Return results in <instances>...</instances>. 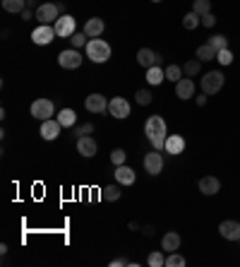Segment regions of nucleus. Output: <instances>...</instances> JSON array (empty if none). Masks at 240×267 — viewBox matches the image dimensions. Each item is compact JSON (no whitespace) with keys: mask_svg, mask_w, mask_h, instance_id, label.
Returning a JSON list of instances; mask_svg holds the SVG:
<instances>
[{"mask_svg":"<svg viewBox=\"0 0 240 267\" xmlns=\"http://www.w3.org/2000/svg\"><path fill=\"white\" fill-rule=\"evenodd\" d=\"M82 53L77 51V48H65V51H60L58 56V65L65 67V70H77V67L82 65Z\"/></svg>","mask_w":240,"mask_h":267,"instance_id":"obj_7","label":"nucleus"},{"mask_svg":"<svg viewBox=\"0 0 240 267\" xmlns=\"http://www.w3.org/2000/svg\"><path fill=\"white\" fill-rule=\"evenodd\" d=\"M125 159H127V154H125V149H113L110 152V162H113V166H123L125 164Z\"/></svg>","mask_w":240,"mask_h":267,"instance_id":"obj_35","label":"nucleus"},{"mask_svg":"<svg viewBox=\"0 0 240 267\" xmlns=\"http://www.w3.org/2000/svg\"><path fill=\"white\" fill-rule=\"evenodd\" d=\"M166 80L168 82H180L182 80V67L180 65H168L166 67Z\"/></svg>","mask_w":240,"mask_h":267,"instance_id":"obj_32","label":"nucleus"},{"mask_svg":"<svg viewBox=\"0 0 240 267\" xmlns=\"http://www.w3.org/2000/svg\"><path fill=\"white\" fill-rule=\"evenodd\" d=\"M221 190V181L216 176H204L199 178V193L204 195H216Z\"/></svg>","mask_w":240,"mask_h":267,"instance_id":"obj_19","label":"nucleus"},{"mask_svg":"<svg viewBox=\"0 0 240 267\" xmlns=\"http://www.w3.org/2000/svg\"><path fill=\"white\" fill-rule=\"evenodd\" d=\"M137 63L142 67H154L161 63V56L156 51H152V48H139L137 51Z\"/></svg>","mask_w":240,"mask_h":267,"instance_id":"obj_15","label":"nucleus"},{"mask_svg":"<svg viewBox=\"0 0 240 267\" xmlns=\"http://www.w3.org/2000/svg\"><path fill=\"white\" fill-rule=\"evenodd\" d=\"M125 265H135V262H130V260H125V258H116L110 262V267H125Z\"/></svg>","mask_w":240,"mask_h":267,"instance_id":"obj_39","label":"nucleus"},{"mask_svg":"<svg viewBox=\"0 0 240 267\" xmlns=\"http://www.w3.org/2000/svg\"><path fill=\"white\" fill-rule=\"evenodd\" d=\"M70 41H72L75 48H84V46L89 44V37L84 34V31H75L72 37H70Z\"/></svg>","mask_w":240,"mask_h":267,"instance_id":"obj_33","label":"nucleus"},{"mask_svg":"<svg viewBox=\"0 0 240 267\" xmlns=\"http://www.w3.org/2000/svg\"><path fill=\"white\" fill-rule=\"evenodd\" d=\"M3 10L12 12V15H22L27 10V0H3Z\"/></svg>","mask_w":240,"mask_h":267,"instance_id":"obj_23","label":"nucleus"},{"mask_svg":"<svg viewBox=\"0 0 240 267\" xmlns=\"http://www.w3.org/2000/svg\"><path fill=\"white\" fill-rule=\"evenodd\" d=\"M207 104V94H204V97H197V106H204Z\"/></svg>","mask_w":240,"mask_h":267,"instance_id":"obj_41","label":"nucleus"},{"mask_svg":"<svg viewBox=\"0 0 240 267\" xmlns=\"http://www.w3.org/2000/svg\"><path fill=\"white\" fill-rule=\"evenodd\" d=\"M224 82H226V77L218 70H211V73H207L199 80V84H202V92L207 94V97H211V94H216V92H221L224 89Z\"/></svg>","mask_w":240,"mask_h":267,"instance_id":"obj_3","label":"nucleus"},{"mask_svg":"<svg viewBox=\"0 0 240 267\" xmlns=\"http://www.w3.org/2000/svg\"><path fill=\"white\" fill-rule=\"evenodd\" d=\"M60 12H63V10H60V5L44 3V5H39V8H36V12H34V15H36V20L41 24H51V22H56V20L60 17Z\"/></svg>","mask_w":240,"mask_h":267,"instance_id":"obj_8","label":"nucleus"},{"mask_svg":"<svg viewBox=\"0 0 240 267\" xmlns=\"http://www.w3.org/2000/svg\"><path fill=\"white\" fill-rule=\"evenodd\" d=\"M146 265H149V267H163V265H166V255H163V251L149 253V258H146Z\"/></svg>","mask_w":240,"mask_h":267,"instance_id":"obj_30","label":"nucleus"},{"mask_svg":"<svg viewBox=\"0 0 240 267\" xmlns=\"http://www.w3.org/2000/svg\"><path fill=\"white\" fill-rule=\"evenodd\" d=\"M60 120L58 118H48V120H41V137L44 140H48V142H53V140H58L60 137Z\"/></svg>","mask_w":240,"mask_h":267,"instance_id":"obj_13","label":"nucleus"},{"mask_svg":"<svg viewBox=\"0 0 240 267\" xmlns=\"http://www.w3.org/2000/svg\"><path fill=\"white\" fill-rule=\"evenodd\" d=\"M144 135H146V140L152 142L154 149H163L166 147V140H168L166 120L161 118V116H149L144 123Z\"/></svg>","mask_w":240,"mask_h":267,"instance_id":"obj_1","label":"nucleus"},{"mask_svg":"<svg viewBox=\"0 0 240 267\" xmlns=\"http://www.w3.org/2000/svg\"><path fill=\"white\" fill-rule=\"evenodd\" d=\"M120 183H116V186H106V188H101V200H106V202H116V200H120Z\"/></svg>","mask_w":240,"mask_h":267,"instance_id":"obj_24","label":"nucleus"},{"mask_svg":"<svg viewBox=\"0 0 240 267\" xmlns=\"http://www.w3.org/2000/svg\"><path fill=\"white\" fill-rule=\"evenodd\" d=\"M166 80V67H161V65H154V67H146V82L149 84H161V82Z\"/></svg>","mask_w":240,"mask_h":267,"instance_id":"obj_22","label":"nucleus"},{"mask_svg":"<svg viewBox=\"0 0 240 267\" xmlns=\"http://www.w3.org/2000/svg\"><path fill=\"white\" fill-rule=\"evenodd\" d=\"M185 265H188V260L182 258L178 251L166 253V267H185Z\"/></svg>","mask_w":240,"mask_h":267,"instance_id":"obj_27","label":"nucleus"},{"mask_svg":"<svg viewBox=\"0 0 240 267\" xmlns=\"http://www.w3.org/2000/svg\"><path fill=\"white\" fill-rule=\"evenodd\" d=\"M216 48L207 41V44H202V46H197V58L199 60H216Z\"/></svg>","mask_w":240,"mask_h":267,"instance_id":"obj_25","label":"nucleus"},{"mask_svg":"<svg viewBox=\"0 0 240 267\" xmlns=\"http://www.w3.org/2000/svg\"><path fill=\"white\" fill-rule=\"evenodd\" d=\"M96 152H99V145H96V140L91 137V135H82V137H77V154H82L84 159H91Z\"/></svg>","mask_w":240,"mask_h":267,"instance_id":"obj_11","label":"nucleus"},{"mask_svg":"<svg viewBox=\"0 0 240 267\" xmlns=\"http://www.w3.org/2000/svg\"><path fill=\"white\" fill-rule=\"evenodd\" d=\"M135 99H137V104L139 106H149L152 104V92L149 89H137V94H135Z\"/></svg>","mask_w":240,"mask_h":267,"instance_id":"obj_34","label":"nucleus"},{"mask_svg":"<svg viewBox=\"0 0 240 267\" xmlns=\"http://www.w3.org/2000/svg\"><path fill=\"white\" fill-rule=\"evenodd\" d=\"M175 97L178 99H192L195 97V82L190 80V77H182L180 82H175Z\"/></svg>","mask_w":240,"mask_h":267,"instance_id":"obj_16","label":"nucleus"},{"mask_svg":"<svg viewBox=\"0 0 240 267\" xmlns=\"http://www.w3.org/2000/svg\"><path fill=\"white\" fill-rule=\"evenodd\" d=\"M84 109L89 113H106L108 111V99L103 97V94H89L84 99Z\"/></svg>","mask_w":240,"mask_h":267,"instance_id":"obj_12","label":"nucleus"},{"mask_svg":"<svg viewBox=\"0 0 240 267\" xmlns=\"http://www.w3.org/2000/svg\"><path fill=\"white\" fill-rule=\"evenodd\" d=\"M56 37H58L56 34V27H51V24H39L36 29L31 31V41L36 46H48Z\"/></svg>","mask_w":240,"mask_h":267,"instance_id":"obj_9","label":"nucleus"},{"mask_svg":"<svg viewBox=\"0 0 240 267\" xmlns=\"http://www.w3.org/2000/svg\"><path fill=\"white\" fill-rule=\"evenodd\" d=\"M180 248V234H175V231H168L166 236L161 238V251L163 253H173Z\"/></svg>","mask_w":240,"mask_h":267,"instance_id":"obj_20","label":"nucleus"},{"mask_svg":"<svg viewBox=\"0 0 240 267\" xmlns=\"http://www.w3.org/2000/svg\"><path fill=\"white\" fill-rule=\"evenodd\" d=\"M144 171L149 176H159L161 171H163V154H161V149H152L149 154H144Z\"/></svg>","mask_w":240,"mask_h":267,"instance_id":"obj_5","label":"nucleus"},{"mask_svg":"<svg viewBox=\"0 0 240 267\" xmlns=\"http://www.w3.org/2000/svg\"><path fill=\"white\" fill-rule=\"evenodd\" d=\"M199 24H202V17L197 15V12H188V15L182 17V27H185V29H188V31L197 29Z\"/></svg>","mask_w":240,"mask_h":267,"instance_id":"obj_28","label":"nucleus"},{"mask_svg":"<svg viewBox=\"0 0 240 267\" xmlns=\"http://www.w3.org/2000/svg\"><path fill=\"white\" fill-rule=\"evenodd\" d=\"M152 3H163V0H152Z\"/></svg>","mask_w":240,"mask_h":267,"instance_id":"obj_44","label":"nucleus"},{"mask_svg":"<svg viewBox=\"0 0 240 267\" xmlns=\"http://www.w3.org/2000/svg\"><path fill=\"white\" fill-rule=\"evenodd\" d=\"M202 24H204V27H214V24H216V17H214V15L209 12V15H204V17H202Z\"/></svg>","mask_w":240,"mask_h":267,"instance_id":"obj_40","label":"nucleus"},{"mask_svg":"<svg viewBox=\"0 0 240 267\" xmlns=\"http://www.w3.org/2000/svg\"><path fill=\"white\" fill-rule=\"evenodd\" d=\"M22 20H31V10H24V12H22Z\"/></svg>","mask_w":240,"mask_h":267,"instance_id":"obj_43","label":"nucleus"},{"mask_svg":"<svg viewBox=\"0 0 240 267\" xmlns=\"http://www.w3.org/2000/svg\"><path fill=\"white\" fill-rule=\"evenodd\" d=\"M142 234H144V236H152L154 229H152V226H144V229H142Z\"/></svg>","mask_w":240,"mask_h":267,"instance_id":"obj_42","label":"nucleus"},{"mask_svg":"<svg viewBox=\"0 0 240 267\" xmlns=\"http://www.w3.org/2000/svg\"><path fill=\"white\" fill-rule=\"evenodd\" d=\"M84 51H87V58L91 63H106L110 58V44L108 41H103V39H91L87 46H84Z\"/></svg>","mask_w":240,"mask_h":267,"instance_id":"obj_2","label":"nucleus"},{"mask_svg":"<svg viewBox=\"0 0 240 267\" xmlns=\"http://www.w3.org/2000/svg\"><path fill=\"white\" fill-rule=\"evenodd\" d=\"M58 120L63 128H72L77 123V113L72 109H63V111H58Z\"/></svg>","mask_w":240,"mask_h":267,"instance_id":"obj_26","label":"nucleus"},{"mask_svg":"<svg viewBox=\"0 0 240 267\" xmlns=\"http://www.w3.org/2000/svg\"><path fill=\"white\" fill-rule=\"evenodd\" d=\"M108 113L113 116V118H118V120L127 118V116H130V101L123 99V97H113L108 101Z\"/></svg>","mask_w":240,"mask_h":267,"instance_id":"obj_10","label":"nucleus"},{"mask_svg":"<svg viewBox=\"0 0 240 267\" xmlns=\"http://www.w3.org/2000/svg\"><path fill=\"white\" fill-rule=\"evenodd\" d=\"M53 27H56V34H58L60 39H70L77 31V22H75L72 15H60L56 22H53Z\"/></svg>","mask_w":240,"mask_h":267,"instance_id":"obj_6","label":"nucleus"},{"mask_svg":"<svg viewBox=\"0 0 240 267\" xmlns=\"http://www.w3.org/2000/svg\"><path fill=\"white\" fill-rule=\"evenodd\" d=\"M166 154L171 156H178L185 152V137L182 135H168V140H166Z\"/></svg>","mask_w":240,"mask_h":267,"instance_id":"obj_17","label":"nucleus"},{"mask_svg":"<svg viewBox=\"0 0 240 267\" xmlns=\"http://www.w3.org/2000/svg\"><path fill=\"white\" fill-rule=\"evenodd\" d=\"M218 234L226 241H240V224L233 222V219H226V222L218 224Z\"/></svg>","mask_w":240,"mask_h":267,"instance_id":"obj_14","label":"nucleus"},{"mask_svg":"<svg viewBox=\"0 0 240 267\" xmlns=\"http://www.w3.org/2000/svg\"><path fill=\"white\" fill-rule=\"evenodd\" d=\"M216 60L221 63V65H231V63H233V53L228 51V48H224V51L216 53Z\"/></svg>","mask_w":240,"mask_h":267,"instance_id":"obj_37","label":"nucleus"},{"mask_svg":"<svg viewBox=\"0 0 240 267\" xmlns=\"http://www.w3.org/2000/svg\"><path fill=\"white\" fill-rule=\"evenodd\" d=\"M135 171L130 169V166H116V181L118 183H120V186H132V183H135Z\"/></svg>","mask_w":240,"mask_h":267,"instance_id":"obj_21","label":"nucleus"},{"mask_svg":"<svg viewBox=\"0 0 240 267\" xmlns=\"http://www.w3.org/2000/svg\"><path fill=\"white\" fill-rule=\"evenodd\" d=\"M103 29H106V24H103L101 17H91V20L84 22V29H82V31H84L89 39H96V37H101V34H103Z\"/></svg>","mask_w":240,"mask_h":267,"instance_id":"obj_18","label":"nucleus"},{"mask_svg":"<svg viewBox=\"0 0 240 267\" xmlns=\"http://www.w3.org/2000/svg\"><path fill=\"white\" fill-rule=\"evenodd\" d=\"M192 12H197L199 17L209 15L211 12V0H195V3H192Z\"/></svg>","mask_w":240,"mask_h":267,"instance_id":"obj_31","label":"nucleus"},{"mask_svg":"<svg viewBox=\"0 0 240 267\" xmlns=\"http://www.w3.org/2000/svg\"><path fill=\"white\" fill-rule=\"evenodd\" d=\"M209 44L216 48V51H224V48H228V39L224 37V34H216V37L209 39Z\"/></svg>","mask_w":240,"mask_h":267,"instance_id":"obj_36","label":"nucleus"},{"mask_svg":"<svg viewBox=\"0 0 240 267\" xmlns=\"http://www.w3.org/2000/svg\"><path fill=\"white\" fill-rule=\"evenodd\" d=\"M29 113L36 120H48V118H53V113H56V104H53L51 99H36V101L29 106Z\"/></svg>","mask_w":240,"mask_h":267,"instance_id":"obj_4","label":"nucleus"},{"mask_svg":"<svg viewBox=\"0 0 240 267\" xmlns=\"http://www.w3.org/2000/svg\"><path fill=\"white\" fill-rule=\"evenodd\" d=\"M91 133H94V126H91V123H84V126H80L77 130H75L77 137H82V135H91Z\"/></svg>","mask_w":240,"mask_h":267,"instance_id":"obj_38","label":"nucleus"},{"mask_svg":"<svg viewBox=\"0 0 240 267\" xmlns=\"http://www.w3.org/2000/svg\"><path fill=\"white\" fill-rule=\"evenodd\" d=\"M199 70H202V60H199V58L188 60V63L182 65V73L188 75V77H195V75H199Z\"/></svg>","mask_w":240,"mask_h":267,"instance_id":"obj_29","label":"nucleus"}]
</instances>
